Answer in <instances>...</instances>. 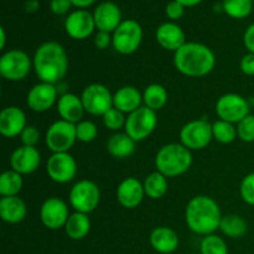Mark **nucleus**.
<instances>
[{"label": "nucleus", "instance_id": "nucleus-1", "mask_svg": "<svg viewBox=\"0 0 254 254\" xmlns=\"http://www.w3.org/2000/svg\"><path fill=\"white\" fill-rule=\"evenodd\" d=\"M34 69L41 82L59 83L68 69L66 50L56 41L44 42L35 52Z\"/></svg>", "mask_w": 254, "mask_h": 254}, {"label": "nucleus", "instance_id": "nucleus-2", "mask_svg": "<svg viewBox=\"0 0 254 254\" xmlns=\"http://www.w3.org/2000/svg\"><path fill=\"white\" fill-rule=\"evenodd\" d=\"M189 228L197 235H213L220 228L221 210L218 203L208 196H195L189 201L185 211Z\"/></svg>", "mask_w": 254, "mask_h": 254}, {"label": "nucleus", "instance_id": "nucleus-3", "mask_svg": "<svg viewBox=\"0 0 254 254\" xmlns=\"http://www.w3.org/2000/svg\"><path fill=\"white\" fill-rule=\"evenodd\" d=\"M176 69L189 77H202L210 73L216 64L212 50L198 42H186L174 55Z\"/></svg>", "mask_w": 254, "mask_h": 254}, {"label": "nucleus", "instance_id": "nucleus-4", "mask_svg": "<svg viewBox=\"0 0 254 254\" xmlns=\"http://www.w3.org/2000/svg\"><path fill=\"white\" fill-rule=\"evenodd\" d=\"M192 164L191 151L183 144L170 143L164 145L158 151L155 158V166L160 174L166 178H175L183 175Z\"/></svg>", "mask_w": 254, "mask_h": 254}, {"label": "nucleus", "instance_id": "nucleus-5", "mask_svg": "<svg viewBox=\"0 0 254 254\" xmlns=\"http://www.w3.org/2000/svg\"><path fill=\"white\" fill-rule=\"evenodd\" d=\"M143 40V29L135 20H124L112 36L114 50L122 55H131L139 49Z\"/></svg>", "mask_w": 254, "mask_h": 254}, {"label": "nucleus", "instance_id": "nucleus-6", "mask_svg": "<svg viewBox=\"0 0 254 254\" xmlns=\"http://www.w3.org/2000/svg\"><path fill=\"white\" fill-rule=\"evenodd\" d=\"M77 140L76 124L69 122L57 121L49 127L45 136L46 145L52 153H68Z\"/></svg>", "mask_w": 254, "mask_h": 254}, {"label": "nucleus", "instance_id": "nucleus-7", "mask_svg": "<svg viewBox=\"0 0 254 254\" xmlns=\"http://www.w3.org/2000/svg\"><path fill=\"white\" fill-rule=\"evenodd\" d=\"M156 124H158V117L155 111L148 107H140L129 114L124 129L134 141H140L148 138L155 130Z\"/></svg>", "mask_w": 254, "mask_h": 254}, {"label": "nucleus", "instance_id": "nucleus-8", "mask_svg": "<svg viewBox=\"0 0 254 254\" xmlns=\"http://www.w3.org/2000/svg\"><path fill=\"white\" fill-rule=\"evenodd\" d=\"M99 201H101V191L93 181H78L72 186L69 191V203L76 210V212H92L99 205Z\"/></svg>", "mask_w": 254, "mask_h": 254}, {"label": "nucleus", "instance_id": "nucleus-9", "mask_svg": "<svg viewBox=\"0 0 254 254\" xmlns=\"http://www.w3.org/2000/svg\"><path fill=\"white\" fill-rule=\"evenodd\" d=\"M31 66L29 55L21 50H9L0 59V73L7 81H22L30 73Z\"/></svg>", "mask_w": 254, "mask_h": 254}, {"label": "nucleus", "instance_id": "nucleus-10", "mask_svg": "<svg viewBox=\"0 0 254 254\" xmlns=\"http://www.w3.org/2000/svg\"><path fill=\"white\" fill-rule=\"evenodd\" d=\"M82 103L84 111L92 116H104L113 108V96L106 86L101 83H92L82 92Z\"/></svg>", "mask_w": 254, "mask_h": 254}, {"label": "nucleus", "instance_id": "nucleus-11", "mask_svg": "<svg viewBox=\"0 0 254 254\" xmlns=\"http://www.w3.org/2000/svg\"><path fill=\"white\" fill-rule=\"evenodd\" d=\"M212 138V124L205 119L189 122L180 131L181 144L189 150H200L206 148Z\"/></svg>", "mask_w": 254, "mask_h": 254}, {"label": "nucleus", "instance_id": "nucleus-12", "mask_svg": "<svg viewBox=\"0 0 254 254\" xmlns=\"http://www.w3.org/2000/svg\"><path fill=\"white\" fill-rule=\"evenodd\" d=\"M216 113L221 121L228 123H240L242 119L250 116V104L237 93L223 94L216 103Z\"/></svg>", "mask_w": 254, "mask_h": 254}, {"label": "nucleus", "instance_id": "nucleus-13", "mask_svg": "<svg viewBox=\"0 0 254 254\" xmlns=\"http://www.w3.org/2000/svg\"><path fill=\"white\" fill-rule=\"evenodd\" d=\"M46 171L52 181L69 183L77 174V163L68 153H54L46 164Z\"/></svg>", "mask_w": 254, "mask_h": 254}, {"label": "nucleus", "instance_id": "nucleus-14", "mask_svg": "<svg viewBox=\"0 0 254 254\" xmlns=\"http://www.w3.org/2000/svg\"><path fill=\"white\" fill-rule=\"evenodd\" d=\"M69 217L68 206L59 197H50L42 203L40 218L42 225L49 230H60L64 227Z\"/></svg>", "mask_w": 254, "mask_h": 254}, {"label": "nucleus", "instance_id": "nucleus-15", "mask_svg": "<svg viewBox=\"0 0 254 254\" xmlns=\"http://www.w3.org/2000/svg\"><path fill=\"white\" fill-rule=\"evenodd\" d=\"M96 27L93 14L84 9H78L71 12L64 21V30L73 40L88 39Z\"/></svg>", "mask_w": 254, "mask_h": 254}, {"label": "nucleus", "instance_id": "nucleus-16", "mask_svg": "<svg viewBox=\"0 0 254 254\" xmlns=\"http://www.w3.org/2000/svg\"><path fill=\"white\" fill-rule=\"evenodd\" d=\"M56 98L57 89L55 84L40 82L30 89L29 93H27L26 102L31 111L42 113V112L49 111L54 106Z\"/></svg>", "mask_w": 254, "mask_h": 254}, {"label": "nucleus", "instance_id": "nucleus-17", "mask_svg": "<svg viewBox=\"0 0 254 254\" xmlns=\"http://www.w3.org/2000/svg\"><path fill=\"white\" fill-rule=\"evenodd\" d=\"M94 22L98 31L114 32L122 24V11L113 1H103L94 9Z\"/></svg>", "mask_w": 254, "mask_h": 254}, {"label": "nucleus", "instance_id": "nucleus-18", "mask_svg": "<svg viewBox=\"0 0 254 254\" xmlns=\"http://www.w3.org/2000/svg\"><path fill=\"white\" fill-rule=\"evenodd\" d=\"M41 163V155L35 146L22 145L15 149L10 156V165L12 170L21 175L31 174L39 168Z\"/></svg>", "mask_w": 254, "mask_h": 254}, {"label": "nucleus", "instance_id": "nucleus-19", "mask_svg": "<svg viewBox=\"0 0 254 254\" xmlns=\"http://www.w3.org/2000/svg\"><path fill=\"white\" fill-rule=\"evenodd\" d=\"M26 127V116L19 107H6L0 112V133L6 138L20 135Z\"/></svg>", "mask_w": 254, "mask_h": 254}, {"label": "nucleus", "instance_id": "nucleus-20", "mask_svg": "<svg viewBox=\"0 0 254 254\" xmlns=\"http://www.w3.org/2000/svg\"><path fill=\"white\" fill-rule=\"evenodd\" d=\"M144 195V185L135 178H127L117 189V198L126 208L138 207L143 201Z\"/></svg>", "mask_w": 254, "mask_h": 254}, {"label": "nucleus", "instance_id": "nucleus-21", "mask_svg": "<svg viewBox=\"0 0 254 254\" xmlns=\"http://www.w3.org/2000/svg\"><path fill=\"white\" fill-rule=\"evenodd\" d=\"M156 41L163 49L176 52L186 44L185 32L174 22H164L156 30Z\"/></svg>", "mask_w": 254, "mask_h": 254}, {"label": "nucleus", "instance_id": "nucleus-22", "mask_svg": "<svg viewBox=\"0 0 254 254\" xmlns=\"http://www.w3.org/2000/svg\"><path fill=\"white\" fill-rule=\"evenodd\" d=\"M150 245L160 254H171L179 247V237L174 230L169 227H156L150 233Z\"/></svg>", "mask_w": 254, "mask_h": 254}, {"label": "nucleus", "instance_id": "nucleus-23", "mask_svg": "<svg viewBox=\"0 0 254 254\" xmlns=\"http://www.w3.org/2000/svg\"><path fill=\"white\" fill-rule=\"evenodd\" d=\"M57 111L64 121L77 124L83 117L84 107L82 99L73 93H66L61 96L57 103Z\"/></svg>", "mask_w": 254, "mask_h": 254}, {"label": "nucleus", "instance_id": "nucleus-24", "mask_svg": "<svg viewBox=\"0 0 254 254\" xmlns=\"http://www.w3.org/2000/svg\"><path fill=\"white\" fill-rule=\"evenodd\" d=\"M143 96L138 88L133 86H126L119 88L113 96V107L123 113H133L140 108Z\"/></svg>", "mask_w": 254, "mask_h": 254}, {"label": "nucleus", "instance_id": "nucleus-25", "mask_svg": "<svg viewBox=\"0 0 254 254\" xmlns=\"http://www.w3.org/2000/svg\"><path fill=\"white\" fill-rule=\"evenodd\" d=\"M26 205L17 196H9L0 200V217L6 223H19L26 217Z\"/></svg>", "mask_w": 254, "mask_h": 254}, {"label": "nucleus", "instance_id": "nucleus-26", "mask_svg": "<svg viewBox=\"0 0 254 254\" xmlns=\"http://www.w3.org/2000/svg\"><path fill=\"white\" fill-rule=\"evenodd\" d=\"M64 231L71 240H83L91 231V221H89L87 213L74 212L69 215L68 220L64 225Z\"/></svg>", "mask_w": 254, "mask_h": 254}, {"label": "nucleus", "instance_id": "nucleus-27", "mask_svg": "<svg viewBox=\"0 0 254 254\" xmlns=\"http://www.w3.org/2000/svg\"><path fill=\"white\" fill-rule=\"evenodd\" d=\"M107 149L114 158L126 159L135 150V141L127 133H117L108 140Z\"/></svg>", "mask_w": 254, "mask_h": 254}, {"label": "nucleus", "instance_id": "nucleus-28", "mask_svg": "<svg viewBox=\"0 0 254 254\" xmlns=\"http://www.w3.org/2000/svg\"><path fill=\"white\" fill-rule=\"evenodd\" d=\"M144 191L145 195L149 196L153 200H158L165 196L168 192V179L160 174L159 171L156 173H151L150 175L146 176L145 181H144Z\"/></svg>", "mask_w": 254, "mask_h": 254}, {"label": "nucleus", "instance_id": "nucleus-29", "mask_svg": "<svg viewBox=\"0 0 254 254\" xmlns=\"http://www.w3.org/2000/svg\"><path fill=\"white\" fill-rule=\"evenodd\" d=\"M220 230L223 235L231 238H241L247 233L248 225L245 218L237 215H227L222 217Z\"/></svg>", "mask_w": 254, "mask_h": 254}, {"label": "nucleus", "instance_id": "nucleus-30", "mask_svg": "<svg viewBox=\"0 0 254 254\" xmlns=\"http://www.w3.org/2000/svg\"><path fill=\"white\" fill-rule=\"evenodd\" d=\"M143 101L145 107L158 111L161 109L168 102V92L161 84L153 83L145 88L143 93Z\"/></svg>", "mask_w": 254, "mask_h": 254}, {"label": "nucleus", "instance_id": "nucleus-31", "mask_svg": "<svg viewBox=\"0 0 254 254\" xmlns=\"http://www.w3.org/2000/svg\"><path fill=\"white\" fill-rule=\"evenodd\" d=\"M22 189L21 174L14 170L5 171L0 176V195L2 197L17 196Z\"/></svg>", "mask_w": 254, "mask_h": 254}, {"label": "nucleus", "instance_id": "nucleus-32", "mask_svg": "<svg viewBox=\"0 0 254 254\" xmlns=\"http://www.w3.org/2000/svg\"><path fill=\"white\" fill-rule=\"evenodd\" d=\"M223 11L233 19H246L253 10L252 0H223Z\"/></svg>", "mask_w": 254, "mask_h": 254}, {"label": "nucleus", "instance_id": "nucleus-33", "mask_svg": "<svg viewBox=\"0 0 254 254\" xmlns=\"http://www.w3.org/2000/svg\"><path fill=\"white\" fill-rule=\"evenodd\" d=\"M212 135L218 143L230 144L237 138V128L232 123L217 121L212 124Z\"/></svg>", "mask_w": 254, "mask_h": 254}, {"label": "nucleus", "instance_id": "nucleus-34", "mask_svg": "<svg viewBox=\"0 0 254 254\" xmlns=\"http://www.w3.org/2000/svg\"><path fill=\"white\" fill-rule=\"evenodd\" d=\"M201 254H228L225 241L216 235H208L201 241Z\"/></svg>", "mask_w": 254, "mask_h": 254}, {"label": "nucleus", "instance_id": "nucleus-35", "mask_svg": "<svg viewBox=\"0 0 254 254\" xmlns=\"http://www.w3.org/2000/svg\"><path fill=\"white\" fill-rule=\"evenodd\" d=\"M77 140L82 143H91L98 135V128L93 122L81 121L76 124Z\"/></svg>", "mask_w": 254, "mask_h": 254}, {"label": "nucleus", "instance_id": "nucleus-36", "mask_svg": "<svg viewBox=\"0 0 254 254\" xmlns=\"http://www.w3.org/2000/svg\"><path fill=\"white\" fill-rule=\"evenodd\" d=\"M127 118L124 117L123 112L118 111L117 108H112L103 116V123L106 128L111 130H119L121 128L126 127Z\"/></svg>", "mask_w": 254, "mask_h": 254}, {"label": "nucleus", "instance_id": "nucleus-37", "mask_svg": "<svg viewBox=\"0 0 254 254\" xmlns=\"http://www.w3.org/2000/svg\"><path fill=\"white\" fill-rule=\"evenodd\" d=\"M238 138L246 143H252L254 141V116L250 114L245 119L238 123L237 127Z\"/></svg>", "mask_w": 254, "mask_h": 254}, {"label": "nucleus", "instance_id": "nucleus-38", "mask_svg": "<svg viewBox=\"0 0 254 254\" xmlns=\"http://www.w3.org/2000/svg\"><path fill=\"white\" fill-rule=\"evenodd\" d=\"M241 197L248 205L254 206V173L245 176L240 188Z\"/></svg>", "mask_w": 254, "mask_h": 254}, {"label": "nucleus", "instance_id": "nucleus-39", "mask_svg": "<svg viewBox=\"0 0 254 254\" xmlns=\"http://www.w3.org/2000/svg\"><path fill=\"white\" fill-rule=\"evenodd\" d=\"M20 138L24 145L26 146H35L40 140V131L37 130L36 127L27 126L20 134Z\"/></svg>", "mask_w": 254, "mask_h": 254}, {"label": "nucleus", "instance_id": "nucleus-40", "mask_svg": "<svg viewBox=\"0 0 254 254\" xmlns=\"http://www.w3.org/2000/svg\"><path fill=\"white\" fill-rule=\"evenodd\" d=\"M165 12L166 16L170 20H179L183 17L184 12H185V6H183V5H181L180 2L176 1V0H173V1H170L166 5Z\"/></svg>", "mask_w": 254, "mask_h": 254}, {"label": "nucleus", "instance_id": "nucleus-41", "mask_svg": "<svg viewBox=\"0 0 254 254\" xmlns=\"http://www.w3.org/2000/svg\"><path fill=\"white\" fill-rule=\"evenodd\" d=\"M71 6V0H51V2H50V9L55 15L67 14Z\"/></svg>", "mask_w": 254, "mask_h": 254}, {"label": "nucleus", "instance_id": "nucleus-42", "mask_svg": "<svg viewBox=\"0 0 254 254\" xmlns=\"http://www.w3.org/2000/svg\"><path fill=\"white\" fill-rule=\"evenodd\" d=\"M241 71L247 76H254V54L248 52L247 55L242 57L241 60Z\"/></svg>", "mask_w": 254, "mask_h": 254}, {"label": "nucleus", "instance_id": "nucleus-43", "mask_svg": "<svg viewBox=\"0 0 254 254\" xmlns=\"http://www.w3.org/2000/svg\"><path fill=\"white\" fill-rule=\"evenodd\" d=\"M112 44V36L109 32L98 31V34L94 37V45L97 49L99 50H106L109 45Z\"/></svg>", "mask_w": 254, "mask_h": 254}, {"label": "nucleus", "instance_id": "nucleus-44", "mask_svg": "<svg viewBox=\"0 0 254 254\" xmlns=\"http://www.w3.org/2000/svg\"><path fill=\"white\" fill-rule=\"evenodd\" d=\"M243 44H245L248 52L254 54V22L246 30L245 35H243Z\"/></svg>", "mask_w": 254, "mask_h": 254}, {"label": "nucleus", "instance_id": "nucleus-45", "mask_svg": "<svg viewBox=\"0 0 254 254\" xmlns=\"http://www.w3.org/2000/svg\"><path fill=\"white\" fill-rule=\"evenodd\" d=\"M39 7H40L39 0H27V1L25 2V10H26L27 12H30V14L36 12L37 10H39Z\"/></svg>", "mask_w": 254, "mask_h": 254}, {"label": "nucleus", "instance_id": "nucleus-46", "mask_svg": "<svg viewBox=\"0 0 254 254\" xmlns=\"http://www.w3.org/2000/svg\"><path fill=\"white\" fill-rule=\"evenodd\" d=\"M96 1L97 0H71L72 5L78 7V9H86V7L93 5Z\"/></svg>", "mask_w": 254, "mask_h": 254}, {"label": "nucleus", "instance_id": "nucleus-47", "mask_svg": "<svg viewBox=\"0 0 254 254\" xmlns=\"http://www.w3.org/2000/svg\"><path fill=\"white\" fill-rule=\"evenodd\" d=\"M176 1L180 2V4L185 7H192V6H196V5L201 4L202 0H176Z\"/></svg>", "mask_w": 254, "mask_h": 254}, {"label": "nucleus", "instance_id": "nucleus-48", "mask_svg": "<svg viewBox=\"0 0 254 254\" xmlns=\"http://www.w3.org/2000/svg\"><path fill=\"white\" fill-rule=\"evenodd\" d=\"M0 35H1V41H0V49H4L5 42H6V35H5L4 27H0Z\"/></svg>", "mask_w": 254, "mask_h": 254}, {"label": "nucleus", "instance_id": "nucleus-49", "mask_svg": "<svg viewBox=\"0 0 254 254\" xmlns=\"http://www.w3.org/2000/svg\"><path fill=\"white\" fill-rule=\"evenodd\" d=\"M191 254H195V253H191Z\"/></svg>", "mask_w": 254, "mask_h": 254}, {"label": "nucleus", "instance_id": "nucleus-50", "mask_svg": "<svg viewBox=\"0 0 254 254\" xmlns=\"http://www.w3.org/2000/svg\"><path fill=\"white\" fill-rule=\"evenodd\" d=\"M252 1H253V2H254V0H252Z\"/></svg>", "mask_w": 254, "mask_h": 254}]
</instances>
